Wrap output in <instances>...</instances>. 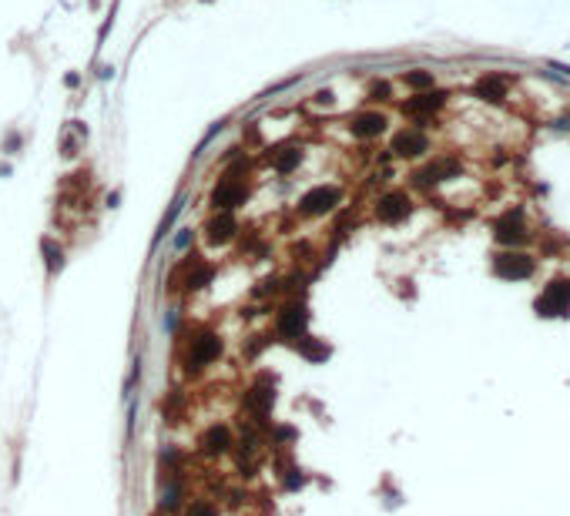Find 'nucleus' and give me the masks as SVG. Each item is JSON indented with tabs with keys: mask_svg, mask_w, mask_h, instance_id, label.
<instances>
[{
	"mask_svg": "<svg viewBox=\"0 0 570 516\" xmlns=\"http://www.w3.org/2000/svg\"><path fill=\"white\" fill-rule=\"evenodd\" d=\"M446 104H450V91L433 87V91H419V94H413V97H406L403 104H399V111H403L406 117H413L416 128H426Z\"/></svg>",
	"mask_w": 570,
	"mask_h": 516,
	"instance_id": "f257e3e1",
	"label": "nucleus"
},
{
	"mask_svg": "<svg viewBox=\"0 0 570 516\" xmlns=\"http://www.w3.org/2000/svg\"><path fill=\"white\" fill-rule=\"evenodd\" d=\"M493 238H497L500 245H507V248L523 245V242L530 238V225H527V215H523V208L503 211L497 222H493Z\"/></svg>",
	"mask_w": 570,
	"mask_h": 516,
	"instance_id": "f03ea898",
	"label": "nucleus"
},
{
	"mask_svg": "<svg viewBox=\"0 0 570 516\" xmlns=\"http://www.w3.org/2000/svg\"><path fill=\"white\" fill-rule=\"evenodd\" d=\"M534 308L540 316H570V279H550L537 295Z\"/></svg>",
	"mask_w": 570,
	"mask_h": 516,
	"instance_id": "7ed1b4c3",
	"label": "nucleus"
},
{
	"mask_svg": "<svg viewBox=\"0 0 570 516\" xmlns=\"http://www.w3.org/2000/svg\"><path fill=\"white\" fill-rule=\"evenodd\" d=\"M426 151H429V134L423 128H416V124L399 128L396 134H392V141H389L392 158H423Z\"/></svg>",
	"mask_w": 570,
	"mask_h": 516,
	"instance_id": "20e7f679",
	"label": "nucleus"
},
{
	"mask_svg": "<svg viewBox=\"0 0 570 516\" xmlns=\"http://www.w3.org/2000/svg\"><path fill=\"white\" fill-rule=\"evenodd\" d=\"M534 269H537V258L527 255V252H500V255L493 258V272H497L500 279H507V281L530 279Z\"/></svg>",
	"mask_w": 570,
	"mask_h": 516,
	"instance_id": "39448f33",
	"label": "nucleus"
},
{
	"mask_svg": "<svg viewBox=\"0 0 570 516\" xmlns=\"http://www.w3.org/2000/svg\"><path fill=\"white\" fill-rule=\"evenodd\" d=\"M339 198H343V191H339L335 185H316V188H309V191L299 198V211H302V215H309V218H316V215L333 211L335 205H339Z\"/></svg>",
	"mask_w": 570,
	"mask_h": 516,
	"instance_id": "423d86ee",
	"label": "nucleus"
},
{
	"mask_svg": "<svg viewBox=\"0 0 570 516\" xmlns=\"http://www.w3.org/2000/svg\"><path fill=\"white\" fill-rule=\"evenodd\" d=\"M413 215V198L406 191H386L376 198V218L386 225H399Z\"/></svg>",
	"mask_w": 570,
	"mask_h": 516,
	"instance_id": "0eeeda50",
	"label": "nucleus"
},
{
	"mask_svg": "<svg viewBox=\"0 0 570 516\" xmlns=\"http://www.w3.org/2000/svg\"><path fill=\"white\" fill-rule=\"evenodd\" d=\"M473 94L483 104H507V97H510V77L500 74V70H487V74L476 77Z\"/></svg>",
	"mask_w": 570,
	"mask_h": 516,
	"instance_id": "6e6552de",
	"label": "nucleus"
},
{
	"mask_svg": "<svg viewBox=\"0 0 570 516\" xmlns=\"http://www.w3.org/2000/svg\"><path fill=\"white\" fill-rule=\"evenodd\" d=\"M386 128H389V117L382 114V111H372V107L349 117V131H353V138H359V141L380 138Z\"/></svg>",
	"mask_w": 570,
	"mask_h": 516,
	"instance_id": "1a4fd4ad",
	"label": "nucleus"
},
{
	"mask_svg": "<svg viewBox=\"0 0 570 516\" xmlns=\"http://www.w3.org/2000/svg\"><path fill=\"white\" fill-rule=\"evenodd\" d=\"M245 195H249V191H245V185H235V181H228V178H225V181H222V185L212 191V205L218 211H232V208H238V205L245 201Z\"/></svg>",
	"mask_w": 570,
	"mask_h": 516,
	"instance_id": "9d476101",
	"label": "nucleus"
},
{
	"mask_svg": "<svg viewBox=\"0 0 570 516\" xmlns=\"http://www.w3.org/2000/svg\"><path fill=\"white\" fill-rule=\"evenodd\" d=\"M218 352H222V339H218V335H198V339H191V362L195 365H205V362H212V359H218Z\"/></svg>",
	"mask_w": 570,
	"mask_h": 516,
	"instance_id": "9b49d317",
	"label": "nucleus"
},
{
	"mask_svg": "<svg viewBox=\"0 0 570 516\" xmlns=\"http://www.w3.org/2000/svg\"><path fill=\"white\" fill-rule=\"evenodd\" d=\"M306 308L302 305H289L282 316H279V332H285V335H292V339H299V332L306 328Z\"/></svg>",
	"mask_w": 570,
	"mask_h": 516,
	"instance_id": "f8f14e48",
	"label": "nucleus"
},
{
	"mask_svg": "<svg viewBox=\"0 0 570 516\" xmlns=\"http://www.w3.org/2000/svg\"><path fill=\"white\" fill-rule=\"evenodd\" d=\"M232 235H235V218H232L228 211H218L212 222H208V238H212V242H228Z\"/></svg>",
	"mask_w": 570,
	"mask_h": 516,
	"instance_id": "ddd939ff",
	"label": "nucleus"
},
{
	"mask_svg": "<svg viewBox=\"0 0 570 516\" xmlns=\"http://www.w3.org/2000/svg\"><path fill=\"white\" fill-rule=\"evenodd\" d=\"M299 164H302V148H282L272 154V168L279 175H292Z\"/></svg>",
	"mask_w": 570,
	"mask_h": 516,
	"instance_id": "4468645a",
	"label": "nucleus"
},
{
	"mask_svg": "<svg viewBox=\"0 0 570 516\" xmlns=\"http://www.w3.org/2000/svg\"><path fill=\"white\" fill-rule=\"evenodd\" d=\"M403 84L413 94H419V91H433V87H436V77H433V70L416 68V70H406L403 74Z\"/></svg>",
	"mask_w": 570,
	"mask_h": 516,
	"instance_id": "2eb2a0df",
	"label": "nucleus"
},
{
	"mask_svg": "<svg viewBox=\"0 0 570 516\" xmlns=\"http://www.w3.org/2000/svg\"><path fill=\"white\" fill-rule=\"evenodd\" d=\"M181 205H185V198H175V205L168 208V215H165V222L158 225V235H155V242H161L168 232H171V225H175V218H178V211H181Z\"/></svg>",
	"mask_w": 570,
	"mask_h": 516,
	"instance_id": "dca6fc26",
	"label": "nucleus"
},
{
	"mask_svg": "<svg viewBox=\"0 0 570 516\" xmlns=\"http://www.w3.org/2000/svg\"><path fill=\"white\" fill-rule=\"evenodd\" d=\"M205 446H208V453H225L228 449V429H212V433L205 436Z\"/></svg>",
	"mask_w": 570,
	"mask_h": 516,
	"instance_id": "f3484780",
	"label": "nucleus"
},
{
	"mask_svg": "<svg viewBox=\"0 0 570 516\" xmlns=\"http://www.w3.org/2000/svg\"><path fill=\"white\" fill-rule=\"evenodd\" d=\"M389 94H392L389 81H376L372 87H369V101H389Z\"/></svg>",
	"mask_w": 570,
	"mask_h": 516,
	"instance_id": "a211bd4d",
	"label": "nucleus"
},
{
	"mask_svg": "<svg viewBox=\"0 0 570 516\" xmlns=\"http://www.w3.org/2000/svg\"><path fill=\"white\" fill-rule=\"evenodd\" d=\"M44 255H48V269L58 272L60 265H64V255H60V248L54 252V245H50V238H44Z\"/></svg>",
	"mask_w": 570,
	"mask_h": 516,
	"instance_id": "6ab92c4d",
	"label": "nucleus"
},
{
	"mask_svg": "<svg viewBox=\"0 0 570 516\" xmlns=\"http://www.w3.org/2000/svg\"><path fill=\"white\" fill-rule=\"evenodd\" d=\"M550 128H554V131H570V114L554 117V121H550Z\"/></svg>",
	"mask_w": 570,
	"mask_h": 516,
	"instance_id": "aec40b11",
	"label": "nucleus"
},
{
	"mask_svg": "<svg viewBox=\"0 0 570 516\" xmlns=\"http://www.w3.org/2000/svg\"><path fill=\"white\" fill-rule=\"evenodd\" d=\"M547 68H550V70H560V74H564V77H570V64H557V60H550V64H547Z\"/></svg>",
	"mask_w": 570,
	"mask_h": 516,
	"instance_id": "412c9836",
	"label": "nucleus"
},
{
	"mask_svg": "<svg viewBox=\"0 0 570 516\" xmlns=\"http://www.w3.org/2000/svg\"><path fill=\"white\" fill-rule=\"evenodd\" d=\"M188 238H191V228H181V235H178V242H175V245L185 248V245H188Z\"/></svg>",
	"mask_w": 570,
	"mask_h": 516,
	"instance_id": "4be33fe9",
	"label": "nucleus"
}]
</instances>
